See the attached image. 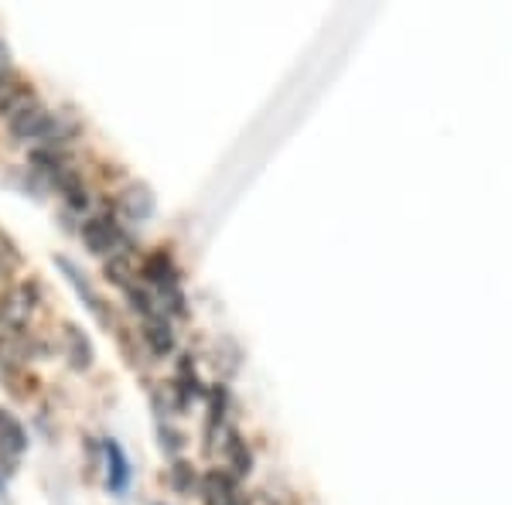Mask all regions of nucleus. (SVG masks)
<instances>
[{"label": "nucleus", "instance_id": "nucleus-11", "mask_svg": "<svg viewBox=\"0 0 512 505\" xmlns=\"http://www.w3.org/2000/svg\"><path fill=\"white\" fill-rule=\"evenodd\" d=\"M140 335H144L147 349L154 355H161V359L175 352V331H171L168 314H161V318H144L140 321Z\"/></svg>", "mask_w": 512, "mask_h": 505}, {"label": "nucleus", "instance_id": "nucleus-2", "mask_svg": "<svg viewBox=\"0 0 512 505\" xmlns=\"http://www.w3.org/2000/svg\"><path fill=\"white\" fill-rule=\"evenodd\" d=\"M55 267H59V270L65 273V280H69V284H72V291H76V294L82 297V304H86V308H89V314H93V318L99 321V325H106V328H110V325H113V311L106 308L103 294H99L96 287L86 280V273H82V270H79L72 260H65V256H59V260H55Z\"/></svg>", "mask_w": 512, "mask_h": 505}, {"label": "nucleus", "instance_id": "nucleus-4", "mask_svg": "<svg viewBox=\"0 0 512 505\" xmlns=\"http://www.w3.org/2000/svg\"><path fill=\"white\" fill-rule=\"evenodd\" d=\"M52 120H55V113L35 99V103H28L24 110L14 113V117H7V130H11L18 140H45Z\"/></svg>", "mask_w": 512, "mask_h": 505}, {"label": "nucleus", "instance_id": "nucleus-5", "mask_svg": "<svg viewBox=\"0 0 512 505\" xmlns=\"http://www.w3.org/2000/svg\"><path fill=\"white\" fill-rule=\"evenodd\" d=\"M154 192L151 185H144V181H134V185H127L123 192L117 195V212L123 215V219L130 222H144L154 215Z\"/></svg>", "mask_w": 512, "mask_h": 505}, {"label": "nucleus", "instance_id": "nucleus-13", "mask_svg": "<svg viewBox=\"0 0 512 505\" xmlns=\"http://www.w3.org/2000/svg\"><path fill=\"white\" fill-rule=\"evenodd\" d=\"M106 277H110L117 287H123V291H134V287H137V263H134V256H130L127 250L117 253V256H110V260H106Z\"/></svg>", "mask_w": 512, "mask_h": 505}, {"label": "nucleus", "instance_id": "nucleus-12", "mask_svg": "<svg viewBox=\"0 0 512 505\" xmlns=\"http://www.w3.org/2000/svg\"><path fill=\"white\" fill-rule=\"evenodd\" d=\"M219 444H222V458H226L229 475H233V478H246V475H250L253 454H250V447H246L243 437H239L236 430H229V434L222 437Z\"/></svg>", "mask_w": 512, "mask_h": 505}, {"label": "nucleus", "instance_id": "nucleus-3", "mask_svg": "<svg viewBox=\"0 0 512 505\" xmlns=\"http://www.w3.org/2000/svg\"><path fill=\"white\" fill-rule=\"evenodd\" d=\"M82 239H86V246L99 256H117L123 253V246H127V239L117 229V222L106 219V215H93V219L82 222Z\"/></svg>", "mask_w": 512, "mask_h": 505}, {"label": "nucleus", "instance_id": "nucleus-7", "mask_svg": "<svg viewBox=\"0 0 512 505\" xmlns=\"http://www.w3.org/2000/svg\"><path fill=\"white\" fill-rule=\"evenodd\" d=\"M62 352L76 372H86L89 366H93V342H89V335L79 325L62 328Z\"/></svg>", "mask_w": 512, "mask_h": 505}, {"label": "nucleus", "instance_id": "nucleus-15", "mask_svg": "<svg viewBox=\"0 0 512 505\" xmlns=\"http://www.w3.org/2000/svg\"><path fill=\"white\" fill-rule=\"evenodd\" d=\"M171 485H175V492L188 495L195 488V471L188 461H175V468H171Z\"/></svg>", "mask_w": 512, "mask_h": 505}, {"label": "nucleus", "instance_id": "nucleus-16", "mask_svg": "<svg viewBox=\"0 0 512 505\" xmlns=\"http://www.w3.org/2000/svg\"><path fill=\"white\" fill-rule=\"evenodd\" d=\"M243 505H274V502H270V499H267V495H263V492H256V495H250V499H246Z\"/></svg>", "mask_w": 512, "mask_h": 505}, {"label": "nucleus", "instance_id": "nucleus-6", "mask_svg": "<svg viewBox=\"0 0 512 505\" xmlns=\"http://www.w3.org/2000/svg\"><path fill=\"white\" fill-rule=\"evenodd\" d=\"M35 93H31V86L24 82L21 76H14L11 69L0 76V113L4 117H14L18 110H24L28 103H35Z\"/></svg>", "mask_w": 512, "mask_h": 505}, {"label": "nucleus", "instance_id": "nucleus-9", "mask_svg": "<svg viewBox=\"0 0 512 505\" xmlns=\"http://www.w3.org/2000/svg\"><path fill=\"white\" fill-rule=\"evenodd\" d=\"M103 458H106V485H110V492H127L130 461H127L123 447L113 441V437H106V441H103Z\"/></svg>", "mask_w": 512, "mask_h": 505}, {"label": "nucleus", "instance_id": "nucleus-14", "mask_svg": "<svg viewBox=\"0 0 512 505\" xmlns=\"http://www.w3.org/2000/svg\"><path fill=\"white\" fill-rule=\"evenodd\" d=\"M18 263H21V253H18V246H14V239L7 233H0V277L18 270Z\"/></svg>", "mask_w": 512, "mask_h": 505}, {"label": "nucleus", "instance_id": "nucleus-1", "mask_svg": "<svg viewBox=\"0 0 512 505\" xmlns=\"http://www.w3.org/2000/svg\"><path fill=\"white\" fill-rule=\"evenodd\" d=\"M35 304H38V291L31 284H18L7 294H0V325L7 328V335H21L28 328Z\"/></svg>", "mask_w": 512, "mask_h": 505}, {"label": "nucleus", "instance_id": "nucleus-8", "mask_svg": "<svg viewBox=\"0 0 512 505\" xmlns=\"http://www.w3.org/2000/svg\"><path fill=\"white\" fill-rule=\"evenodd\" d=\"M202 502L205 505H243L233 475H229V471H219V468L202 478Z\"/></svg>", "mask_w": 512, "mask_h": 505}, {"label": "nucleus", "instance_id": "nucleus-10", "mask_svg": "<svg viewBox=\"0 0 512 505\" xmlns=\"http://www.w3.org/2000/svg\"><path fill=\"white\" fill-rule=\"evenodd\" d=\"M24 447H28V434H24L21 420L11 417L7 410H0V458H7V461L18 465Z\"/></svg>", "mask_w": 512, "mask_h": 505}]
</instances>
